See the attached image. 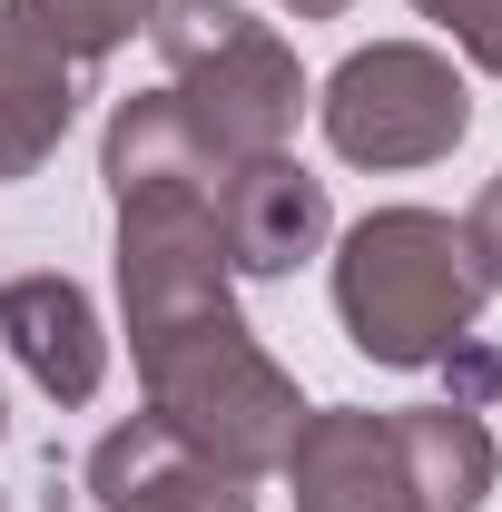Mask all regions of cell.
I'll return each instance as SVG.
<instances>
[{
  "instance_id": "obj_1",
  "label": "cell",
  "mask_w": 502,
  "mask_h": 512,
  "mask_svg": "<svg viewBox=\"0 0 502 512\" xmlns=\"http://www.w3.org/2000/svg\"><path fill=\"white\" fill-rule=\"evenodd\" d=\"M10 316L30 325L20 345H30V365H40L50 384H69V394L89 384V345H79L89 316H79V296H69V286H20V296H10Z\"/></svg>"
}]
</instances>
